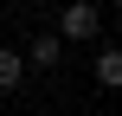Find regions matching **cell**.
I'll return each instance as SVG.
<instances>
[{"instance_id": "cell-3", "label": "cell", "mask_w": 122, "mask_h": 116, "mask_svg": "<svg viewBox=\"0 0 122 116\" xmlns=\"http://www.w3.org/2000/svg\"><path fill=\"white\" fill-rule=\"evenodd\" d=\"M26 77H32V71H26V52H19V45H0V97H13Z\"/></svg>"}, {"instance_id": "cell-5", "label": "cell", "mask_w": 122, "mask_h": 116, "mask_svg": "<svg viewBox=\"0 0 122 116\" xmlns=\"http://www.w3.org/2000/svg\"><path fill=\"white\" fill-rule=\"evenodd\" d=\"M109 6H116V13H122V0H109Z\"/></svg>"}, {"instance_id": "cell-1", "label": "cell", "mask_w": 122, "mask_h": 116, "mask_svg": "<svg viewBox=\"0 0 122 116\" xmlns=\"http://www.w3.org/2000/svg\"><path fill=\"white\" fill-rule=\"evenodd\" d=\"M58 39H64V45H90V39H103V6H97V0H64V13H58Z\"/></svg>"}, {"instance_id": "cell-4", "label": "cell", "mask_w": 122, "mask_h": 116, "mask_svg": "<svg viewBox=\"0 0 122 116\" xmlns=\"http://www.w3.org/2000/svg\"><path fill=\"white\" fill-rule=\"evenodd\" d=\"M90 77H97L103 90H122V45H103V52H97V65H90Z\"/></svg>"}, {"instance_id": "cell-2", "label": "cell", "mask_w": 122, "mask_h": 116, "mask_svg": "<svg viewBox=\"0 0 122 116\" xmlns=\"http://www.w3.org/2000/svg\"><path fill=\"white\" fill-rule=\"evenodd\" d=\"M58 58H64V39L58 32H32L26 39V71H58Z\"/></svg>"}]
</instances>
